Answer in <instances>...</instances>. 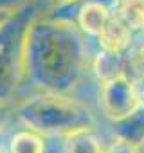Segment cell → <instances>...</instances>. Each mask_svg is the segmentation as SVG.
Segmentation results:
<instances>
[{
  "label": "cell",
  "mask_w": 144,
  "mask_h": 153,
  "mask_svg": "<svg viewBox=\"0 0 144 153\" xmlns=\"http://www.w3.org/2000/svg\"><path fill=\"white\" fill-rule=\"evenodd\" d=\"M90 38L74 20L38 11L25 33V83L34 90L72 94L90 72Z\"/></svg>",
  "instance_id": "1"
},
{
  "label": "cell",
  "mask_w": 144,
  "mask_h": 153,
  "mask_svg": "<svg viewBox=\"0 0 144 153\" xmlns=\"http://www.w3.org/2000/svg\"><path fill=\"white\" fill-rule=\"evenodd\" d=\"M15 119L42 137H65L72 131L96 126L88 105L72 94L34 90L13 103Z\"/></svg>",
  "instance_id": "2"
},
{
  "label": "cell",
  "mask_w": 144,
  "mask_h": 153,
  "mask_svg": "<svg viewBox=\"0 0 144 153\" xmlns=\"http://www.w3.org/2000/svg\"><path fill=\"white\" fill-rule=\"evenodd\" d=\"M38 11L40 4L31 2L0 20V103H15L25 83V33Z\"/></svg>",
  "instance_id": "3"
},
{
  "label": "cell",
  "mask_w": 144,
  "mask_h": 153,
  "mask_svg": "<svg viewBox=\"0 0 144 153\" xmlns=\"http://www.w3.org/2000/svg\"><path fill=\"white\" fill-rule=\"evenodd\" d=\"M140 103L142 99L137 83L128 76H119L110 81L99 83L97 108L110 123H117L131 115L140 106Z\"/></svg>",
  "instance_id": "4"
},
{
  "label": "cell",
  "mask_w": 144,
  "mask_h": 153,
  "mask_svg": "<svg viewBox=\"0 0 144 153\" xmlns=\"http://www.w3.org/2000/svg\"><path fill=\"white\" fill-rule=\"evenodd\" d=\"M52 9H72V20L76 22V25L90 38L96 40V36L103 31L110 16L114 15L112 9L106 6L96 2V0H81V2L74 6H67V7H52Z\"/></svg>",
  "instance_id": "5"
},
{
  "label": "cell",
  "mask_w": 144,
  "mask_h": 153,
  "mask_svg": "<svg viewBox=\"0 0 144 153\" xmlns=\"http://www.w3.org/2000/svg\"><path fill=\"white\" fill-rule=\"evenodd\" d=\"M133 34L135 33L114 13L106 22V25L103 27V31L96 36V43L103 51L126 54L133 45Z\"/></svg>",
  "instance_id": "6"
},
{
  "label": "cell",
  "mask_w": 144,
  "mask_h": 153,
  "mask_svg": "<svg viewBox=\"0 0 144 153\" xmlns=\"http://www.w3.org/2000/svg\"><path fill=\"white\" fill-rule=\"evenodd\" d=\"M90 72L97 83H105L114 78H119V76H126L128 58L126 54L97 49V52L92 54V59H90Z\"/></svg>",
  "instance_id": "7"
},
{
  "label": "cell",
  "mask_w": 144,
  "mask_h": 153,
  "mask_svg": "<svg viewBox=\"0 0 144 153\" xmlns=\"http://www.w3.org/2000/svg\"><path fill=\"white\" fill-rule=\"evenodd\" d=\"M112 133L115 139H122L137 148L144 146V101L128 117L112 123Z\"/></svg>",
  "instance_id": "8"
},
{
  "label": "cell",
  "mask_w": 144,
  "mask_h": 153,
  "mask_svg": "<svg viewBox=\"0 0 144 153\" xmlns=\"http://www.w3.org/2000/svg\"><path fill=\"white\" fill-rule=\"evenodd\" d=\"M65 153H105V146L94 128H87L65 135Z\"/></svg>",
  "instance_id": "9"
},
{
  "label": "cell",
  "mask_w": 144,
  "mask_h": 153,
  "mask_svg": "<svg viewBox=\"0 0 144 153\" xmlns=\"http://www.w3.org/2000/svg\"><path fill=\"white\" fill-rule=\"evenodd\" d=\"M9 153H45V137L31 131L20 130L9 140Z\"/></svg>",
  "instance_id": "10"
},
{
  "label": "cell",
  "mask_w": 144,
  "mask_h": 153,
  "mask_svg": "<svg viewBox=\"0 0 144 153\" xmlns=\"http://www.w3.org/2000/svg\"><path fill=\"white\" fill-rule=\"evenodd\" d=\"M128 58V72L126 76L131 78L135 83L144 78V40L137 45H131L126 52Z\"/></svg>",
  "instance_id": "11"
},
{
  "label": "cell",
  "mask_w": 144,
  "mask_h": 153,
  "mask_svg": "<svg viewBox=\"0 0 144 153\" xmlns=\"http://www.w3.org/2000/svg\"><path fill=\"white\" fill-rule=\"evenodd\" d=\"M13 119H15L13 103H0V137L9 130Z\"/></svg>",
  "instance_id": "12"
},
{
  "label": "cell",
  "mask_w": 144,
  "mask_h": 153,
  "mask_svg": "<svg viewBox=\"0 0 144 153\" xmlns=\"http://www.w3.org/2000/svg\"><path fill=\"white\" fill-rule=\"evenodd\" d=\"M105 153H140V149H139L137 146H133V144L122 140V139H115V137H114L112 144L105 149Z\"/></svg>",
  "instance_id": "13"
},
{
  "label": "cell",
  "mask_w": 144,
  "mask_h": 153,
  "mask_svg": "<svg viewBox=\"0 0 144 153\" xmlns=\"http://www.w3.org/2000/svg\"><path fill=\"white\" fill-rule=\"evenodd\" d=\"M31 2L33 0H0V11H15Z\"/></svg>",
  "instance_id": "14"
},
{
  "label": "cell",
  "mask_w": 144,
  "mask_h": 153,
  "mask_svg": "<svg viewBox=\"0 0 144 153\" xmlns=\"http://www.w3.org/2000/svg\"><path fill=\"white\" fill-rule=\"evenodd\" d=\"M81 2V0H49L50 7H67V6H74Z\"/></svg>",
  "instance_id": "15"
},
{
  "label": "cell",
  "mask_w": 144,
  "mask_h": 153,
  "mask_svg": "<svg viewBox=\"0 0 144 153\" xmlns=\"http://www.w3.org/2000/svg\"><path fill=\"white\" fill-rule=\"evenodd\" d=\"M119 6H130V7H144V0H119ZM117 6V7H119Z\"/></svg>",
  "instance_id": "16"
},
{
  "label": "cell",
  "mask_w": 144,
  "mask_h": 153,
  "mask_svg": "<svg viewBox=\"0 0 144 153\" xmlns=\"http://www.w3.org/2000/svg\"><path fill=\"white\" fill-rule=\"evenodd\" d=\"M137 88H139V94H140V99L144 101V78L137 81Z\"/></svg>",
  "instance_id": "17"
},
{
  "label": "cell",
  "mask_w": 144,
  "mask_h": 153,
  "mask_svg": "<svg viewBox=\"0 0 144 153\" xmlns=\"http://www.w3.org/2000/svg\"><path fill=\"white\" fill-rule=\"evenodd\" d=\"M33 2H36V4H49V0H33Z\"/></svg>",
  "instance_id": "18"
},
{
  "label": "cell",
  "mask_w": 144,
  "mask_h": 153,
  "mask_svg": "<svg viewBox=\"0 0 144 153\" xmlns=\"http://www.w3.org/2000/svg\"><path fill=\"white\" fill-rule=\"evenodd\" d=\"M7 13H9V11H0V20H2V18H4V16L7 15Z\"/></svg>",
  "instance_id": "19"
},
{
  "label": "cell",
  "mask_w": 144,
  "mask_h": 153,
  "mask_svg": "<svg viewBox=\"0 0 144 153\" xmlns=\"http://www.w3.org/2000/svg\"><path fill=\"white\" fill-rule=\"evenodd\" d=\"M0 153H9V151H7V149H4V146L0 144Z\"/></svg>",
  "instance_id": "20"
},
{
  "label": "cell",
  "mask_w": 144,
  "mask_h": 153,
  "mask_svg": "<svg viewBox=\"0 0 144 153\" xmlns=\"http://www.w3.org/2000/svg\"><path fill=\"white\" fill-rule=\"evenodd\" d=\"M139 149H140V153H144V146H142V148H139Z\"/></svg>",
  "instance_id": "21"
}]
</instances>
